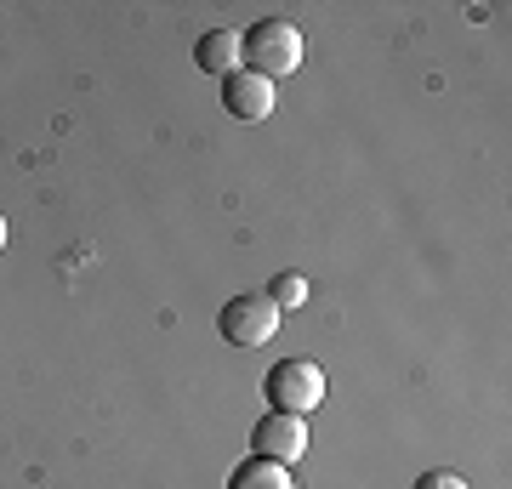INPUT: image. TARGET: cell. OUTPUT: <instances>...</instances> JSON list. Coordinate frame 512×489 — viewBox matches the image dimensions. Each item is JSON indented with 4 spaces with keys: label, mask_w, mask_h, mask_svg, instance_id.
<instances>
[{
    "label": "cell",
    "mask_w": 512,
    "mask_h": 489,
    "mask_svg": "<svg viewBox=\"0 0 512 489\" xmlns=\"http://www.w3.org/2000/svg\"><path fill=\"white\" fill-rule=\"evenodd\" d=\"M239 57H245V74H262V80H285L302 63V29L285 18H262L251 35H239Z\"/></svg>",
    "instance_id": "6da1fadb"
},
{
    "label": "cell",
    "mask_w": 512,
    "mask_h": 489,
    "mask_svg": "<svg viewBox=\"0 0 512 489\" xmlns=\"http://www.w3.org/2000/svg\"><path fill=\"white\" fill-rule=\"evenodd\" d=\"M279 319H285V313L274 308L268 290H245V296H234V302L217 313V330L234 347H268L274 342V330H279Z\"/></svg>",
    "instance_id": "7a4b0ae2"
},
{
    "label": "cell",
    "mask_w": 512,
    "mask_h": 489,
    "mask_svg": "<svg viewBox=\"0 0 512 489\" xmlns=\"http://www.w3.org/2000/svg\"><path fill=\"white\" fill-rule=\"evenodd\" d=\"M268 399H274V410H285V416H308V410H319V399H325V370L308 359H285L268 370Z\"/></svg>",
    "instance_id": "3957f363"
},
{
    "label": "cell",
    "mask_w": 512,
    "mask_h": 489,
    "mask_svg": "<svg viewBox=\"0 0 512 489\" xmlns=\"http://www.w3.org/2000/svg\"><path fill=\"white\" fill-rule=\"evenodd\" d=\"M251 444H256V455H268V461H279V467H291L296 455L308 450V421L285 416V410H268V416L256 421Z\"/></svg>",
    "instance_id": "277c9868"
},
{
    "label": "cell",
    "mask_w": 512,
    "mask_h": 489,
    "mask_svg": "<svg viewBox=\"0 0 512 489\" xmlns=\"http://www.w3.org/2000/svg\"><path fill=\"white\" fill-rule=\"evenodd\" d=\"M222 103H228V114H234V120L256 126V120H268V114H274L279 91H274V80L239 69V74H228V80H222Z\"/></svg>",
    "instance_id": "5b68a950"
},
{
    "label": "cell",
    "mask_w": 512,
    "mask_h": 489,
    "mask_svg": "<svg viewBox=\"0 0 512 489\" xmlns=\"http://www.w3.org/2000/svg\"><path fill=\"white\" fill-rule=\"evenodd\" d=\"M194 63H200L205 74H217V80H228V74H239V35L234 29H211V35H200V46H194Z\"/></svg>",
    "instance_id": "8992f818"
},
{
    "label": "cell",
    "mask_w": 512,
    "mask_h": 489,
    "mask_svg": "<svg viewBox=\"0 0 512 489\" xmlns=\"http://www.w3.org/2000/svg\"><path fill=\"white\" fill-rule=\"evenodd\" d=\"M228 489H296V484H291V467H279L268 455H251V461H239L228 472Z\"/></svg>",
    "instance_id": "52a82bcc"
},
{
    "label": "cell",
    "mask_w": 512,
    "mask_h": 489,
    "mask_svg": "<svg viewBox=\"0 0 512 489\" xmlns=\"http://www.w3.org/2000/svg\"><path fill=\"white\" fill-rule=\"evenodd\" d=\"M268 296H274V308H279V313H291V308H302V302H308V279H296V273H279L274 285H268Z\"/></svg>",
    "instance_id": "ba28073f"
},
{
    "label": "cell",
    "mask_w": 512,
    "mask_h": 489,
    "mask_svg": "<svg viewBox=\"0 0 512 489\" xmlns=\"http://www.w3.org/2000/svg\"><path fill=\"white\" fill-rule=\"evenodd\" d=\"M410 489H467V478H456V472H421Z\"/></svg>",
    "instance_id": "9c48e42d"
},
{
    "label": "cell",
    "mask_w": 512,
    "mask_h": 489,
    "mask_svg": "<svg viewBox=\"0 0 512 489\" xmlns=\"http://www.w3.org/2000/svg\"><path fill=\"white\" fill-rule=\"evenodd\" d=\"M0 245H6V217H0Z\"/></svg>",
    "instance_id": "30bf717a"
}]
</instances>
